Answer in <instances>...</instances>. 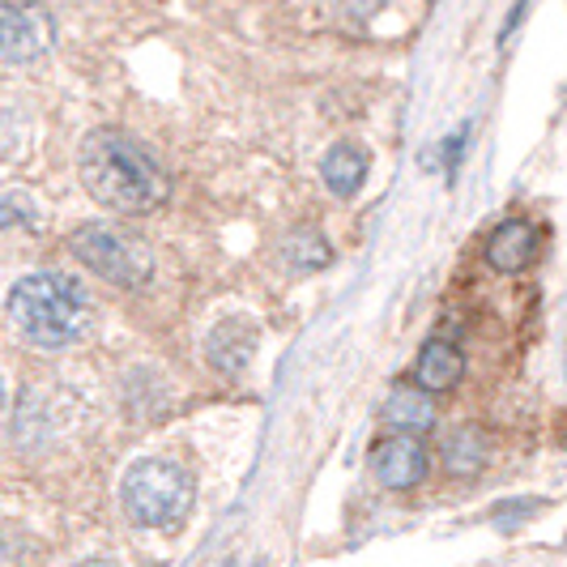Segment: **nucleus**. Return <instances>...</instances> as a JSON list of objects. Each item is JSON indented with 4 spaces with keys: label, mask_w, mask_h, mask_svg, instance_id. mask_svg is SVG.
Listing matches in <instances>:
<instances>
[{
    "label": "nucleus",
    "mask_w": 567,
    "mask_h": 567,
    "mask_svg": "<svg viewBox=\"0 0 567 567\" xmlns=\"http://www.w3.org/2000/svg\"><path fill=\"white\" fill-rule=\"evenodd\" d=\"M282 260L290 274H320L333 260V248H329V239L320 230L299 227L282 239Z\"/></svg>",
    "instance_id": "13"
},
{
    "label": "nucleus",
    "mask_w": 567,
    "mask_h": 567,
    "mask_svg": "<svg viewBox=\"0 0 567 567\" xmlns=\"http://www.w3.org/2000/svg\"><path fill=\"white\" fill-rule=\"evenodd\" d=\"M82 567H112V564H82Z\"/></svg>",
    "instance_id": "17"
},
{
    "label": "nucleus",
    "mask_w": 567,
    "mask_h": 567,
    "mask_svg": "<svg viewBox=\"0 0 567 567\" xmlns=\"http://www.w3.org/2000/svg\"><path fill=\"white\" fill-rule=\"evenodd\" d=\"M120 504H124V516L142 529H175L193 508V478L184 465L150 456L124 474Z\"/></svg>",
    "instance_id": "3"
},
{
    "label": "nucleus",
    "mask_w": 567,
    "mask_h": 567,
    "mask_svg": "<svg viewBox=\"0 0 567 567\" xmlns=\"http://www.w3.org/2000/svg\"><path fill=\"white\" fill-rule=\"evenodd\" d=\"M384 423L393 431H410V435H423L440 423V405L435 398L419 389V384H405V389H393V398L384 401Z\"/></svg>",
    "instance_id": "10"
},
{
    "label": "nucleus",
    "mask_w": 567,
    "mask_h": 567,
    "mask_svg": "<svg viewBox=\"0 0 567 567\" xmlns=\"http://www.w3.org/2000/svg\"><path fill=\"white\" fill-rule=\"evenodd\" d=\"M69 252L73 260H82L90 274H99L103 282L112 286H145L154 278V252L145 248L137 235H124L103 223H85L69 235Z\"/></svg>",
    "instance_id": "4"
},
{
    "label": "nucleus",
    "mask_w": 567,
    "mask_h": 567,
    "mask_svg": "<svg viewBox=\"0 0 567 567\" xmlns=\"http://www.w3.org/2000/svg\"><path fill=\"white\" fill-rule=\"evenodd\" d=\"M9 320L27 341L43 350L73 346L94 324V295L69 274H30L9 290Z\"/></svg>",
    "instance_id": "2"
},
{
    "label": "nucleus",
    "mask_w": 567,
    "mask_h": 567,
    "mask_svg": "<svg viewBox=\"0 0 567 567\" xmlns=\"http://www.w3.org/2000/svg\"><path fill=\"white\" fill-rule=\"evenodd\" d=\"M465 137H470V128H456L453 137L444 142V163H449V171H456V163H461V150H465Z\"/></svg>",
    "instance_id": "15"
},
{
    "label": "nucleus",
    "mask_w": 567,
    "mask_h": 567,
    "mask_svg": "<svg viewBox=\"0 0 567 567\" xmlns=\"http://www.w3.org/2000/svg\"><path fill=\"white\" fill-rule=\"evenodd\" d=\"M0 414H4V380H0Z\"/></svg>",
    "instance_id": "16"
},
{
    "label": "nucleus",
    "mask_w": 567,
    "mask_h": 567,
    "mask_svg": "<svg viewBox=\"0 0 567 567\" xmlns=\"http://www.w3.org/2000/svg\"><path fill=\"white\" fill-rule=\"evenodd\" d=\"M78 171H82L85 193L115 214H150L171 197L167 171L120 128L90 133L78 154Z\"/></svg>",
    "instance_id": "1"
},
{
    "label": "nucleus",
    "mask_w": 567,
    "mask_h": 567,
    "mask_svg": "<svg viewBox=\"0 0 567 567\" xmlns=\"http://www.w3.org/2000/svg\"><path fill=\"white\" fill-rule=\"evenodd\" d=\"M440 456H444L449 474H478L486 465V456H491V444H486V435L478 426H456V431L444 435Z\"/></svg>",
    "instance_id": "12"
},
{
    "label": "nucleus",
    "mask_w": 567,
    "mask_h": 567,
    "mask_svg": "<svg viewBox=\"0 0 567 567\" xmlns=\"http://www.w3.org/2000/svg\"><path fill=\"white\" fill-rule=\"evenodd\" d=\"M256 341H260L256 320H248V316H227V320H218L209 329L205 359H209V368L223 371V375H239L256 359Z\"/></svg>",
    "instance_id": "7"
},
{
    "label": "nucleus",
    "mask_w": 567,
    "mask_h": 567,
    "mask_svg": "<svg viewBox=\"0 0 567 567\" xmlns=\"http://www.w3.org/2000/svg\"><path fill=\"white\" fill-rule=\"evenodd\" d=\"M320 175H324V188L333 197H354L363 188V179H368V150L354 142H338L324 154Z\"/></svg>",
    "instance_id": "11"
},
{
    "label": "nucleus",
    "mask_w": 567,
    "mask_h": 567,
    "mask_svg": "<svg viewBox=\"0 0 567 567\" xmlns=\"http://www.w3.org/2000/svg\"><path fill=\"white\" fill-rule=\"evenodd\" d=\"M371 474L389 491H410L426 478V449L419 435L410 431H393L384 440H375L371 449Z\"/></svg>",
    "instance_id": "6"
},
{
    "label": "nucleus",
    "mask_w": 567,
    "mask_h": 567,
    "mask_svg": "<svg viewBox=\"0 0 567 567\" xmlns=\"http://www.w3.org/2000/svg\"><path fill=\"white\" fill-rule=\"evenodd\" d=\"M56 22L43 4L30 0H0V64L27 69L52 52Z\"/></svg>",
    "instance_id": "5"
},
{
    "label": "nucleus",
    "mask_w": 567,
    "mask_h": 567,
    "mask_svg": "<svg viewBox=\"0 0 567 567\" xmlns=\"http://www.w3.org/2000/svg\"><path fill=\"white\" fill-rule=\"evenodd\" d=\"M538 248L542 230L534 223H525V218H508V223H499V227L491 230V239H486V265L495 274H520V269H529L538 260Z\"/></svg>",
    "instance_id": "8"
},
{
    "label": "nucleus",
    "mask_w": 567,
    "mask_h": 567,
    "mask_svg": "<svg viewBox=\"0 0 567 567\" xmlns=\"http://www.w3.org/2000/svg\"><path fill=\"white\" fill-rule=\"evenodd\" d=\"M39 223H43V214L27 193H18V188L0 193V235H27V230H39Z\"/></svg>",
    "instance_id": "14"
},
{
    "label": "nucleus",
    "mask_w": 567,
    "mask_h": 567,
    "mask_svg": "<svg viewBox=\"0 0 567 567\" xmlns=\"http://www.w3.org/2000/svg\"><path fill=\"white\" fill-rule=\"evenodd\" d=\"M461 375H465V354L456 350L453 341L435 338L419 350V363H414V384L419 389H426V393H449V389L461 384Z\"/></svg>",
    "instance_id": "9"
}]
</instances>
